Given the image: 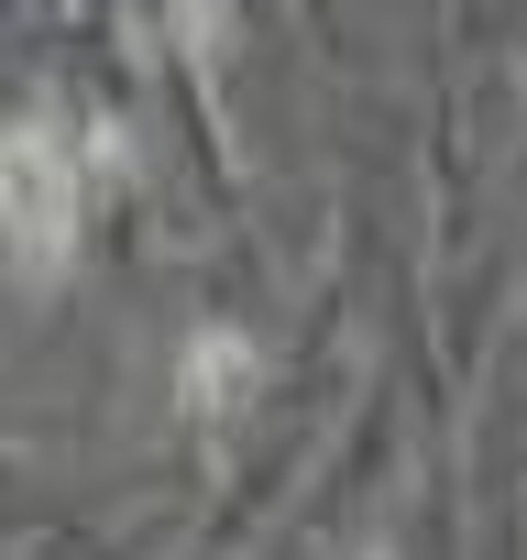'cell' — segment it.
<instances>
[{
    "label": "cell",
    "instance_id": "cell-1",
    "mask_svg": "<svg viewBox=\"0 0 527 560\" xmlns=\"http://www.w3.org/2000/svg\"><path fill=\"white\" fill-rule=\"evenodd\" d=\"M89 231V143L56 121H12L0 132V253L23 275H67Z\"/></svg>",
    "mask_w": 527,
    "mask_h": 560
},
{
    "label": "cell",
    "instance_id": "cell-2",
    "mask_svg": "<svg viewBox=\"0 0 527 560\" xmlns=\"http://www.w3.org/2000/svg\"><path fill=\"white\" fill-rule=\"evenodd\" d=\"M187 385H198L209 418H231V407L253 396V341H242V330H209V341L187 352Z\"/></svg>",
    "mask_w": 527,
    "mask_h": 560
}]
</instances>
